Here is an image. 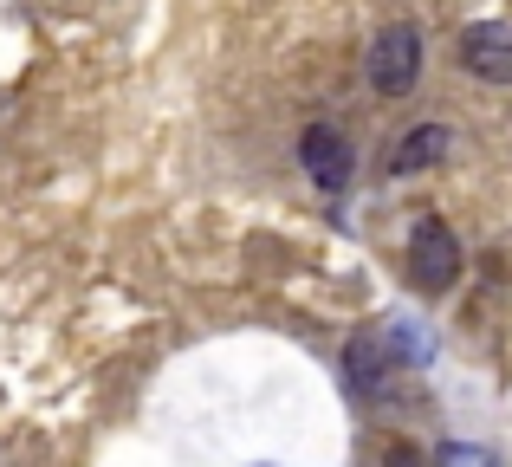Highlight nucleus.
Here are the masks:
<instances>
[{
	"label": "nucleus",
	"mask_w": 512,
	"mask_h": 467,
	"mask_svg": "<svg viewBox=\"0 0 512 467\" xmlns=\"http://www.w3.org/2000/svg\"><path fill=\"white\" fill-rule=\"evenodd\" d=\"M409 279L422 292H448L454 279H461V240L441 215H422L409 234Z\"/></svg>",
	"instance_id": "f03ea898"
},
{
	"label": "nucleus",
	"mask_w": 512,
	"mask_h": 467,
	"mask_svg": "<svg viewBox=\"0 0 512 467\" xmlns=\"http://www.w3.org/2000/svg\"><path fill=\"white\" fill-rule=\"evenodd\" d=\"M299 163H305V176H312L325 195H344L350 182H357V150H350V137L338 124H305Z\"/></svg>",
	"instance_id": "7ed1b4c3"
},
{
	"label": "nucleus",
	"mask_w": 512,
	"mask_h": 467,
	"mask_svg": "<svg viewBox=\"0 0 512 467\" xmlns=\"http://www.w3.org/2000/svg\"><path fill=\"white\" fill-rule=\"evenodd\" d=\"M435 461H441V467H506L500 455H493V448H474V442H448Z\"/></svg>",
	"instance_id": "423d86ee"
},
{
	"label": "nucleus",
	"mask_w": 512,
	"mask_h": 467,
	"mask_svg": "<svg viewBox=\"0 0 512 467\" xmlns=\"http://www.w3.org/2000/svg\"><path fill=\"white\" fill-rule=\"evenodd\" d=\"M383 467H441V461H428L422 448H389V455H383Z\"/></svg>",
	"instance_id": "0eeeda50"
},
{
	"label": "nucleus",
	"mask_w": 512,
	"mask_h": 467,
	"mask_svg": "<svg viewBox=\"0 0 512 467\" xmlns=\"http://www.w3.org/2000/svg\"><path fill=\"white\" fill-rule=\"evenodd\" d=\"M454 150V130L448 124H415L396 137V150H389V176H415V169L441 163V156Z\"/></svg>",
	"instance_id": "39448f33"
},
{
	"label": "nucleus",
	"mask_w": 512,
	"mask_h": 467,
	"mask_svg": "<svg viewBox=\"0 0 512 467\" xmlns=\"http://www.w3.org/2000/svg\"><path fill=\"white\" fill-rule=\"evenodd\" d=\"M461 72L480 85H512V20H474L461 33Z\"/></svg>",
	"instance_id": "20e7f679"
},
{
	"label": "nucleus",
	"mask_w": 512,
	"mask_h": 467,
	"mask_svg": "<svg viewBox=\"0 0 512 467\" xmlns=\"http://www.w3.org/2000/svg\"><path fill=\"white\" fill-rule=\"evenodd\" d=\"M363 72H370V91H383V98H409L415 78H422V26H415V20H389L383 33L370 39Z\"/></svg>",
	"instance_id": "f257e3e1"
}]
</instances>
